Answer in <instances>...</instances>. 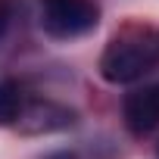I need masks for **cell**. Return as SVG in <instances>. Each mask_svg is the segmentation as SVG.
Segmentation results:
<instances>
[{
	"label": "cell",
	"instance_id": "cell-1",
	"mask_svg": "<svg viewBox=\"0 0 159 159\" xmlns=\"http://www.w3.org/2000/svg\"><path fill=\"white\" fill-rule=\"evenodd\" d=\"M153 69H159V28L147 22H131L116 31L100 56V75L109 84L140 81Z\"/></svg>",
	"mask_w": 159,
	"mask_h": 159
},
{
	"label": "cell",
	"instance_id": "cell-2",
	"mask_svg": "<svg viewBox=\"0 0 159 159\" xmlns=\"http://www.w3.org/2000/svg\"><path fill=\"white\" fill-rule=\"evenodd\" d=\"M38 22L44 34L56 41H72L91 34L100 25V3L97 0H41Z\"/></svg>",
	"mask_w": 159,
	"mask_h": 159
},
{
	"label": "cell",
	"instance_id": "cell-3",
	"mask_svg": "<svg viewBox=\"0 0 159 159\" xmlns=\"http://www.w3.org/2000/svg\"><path fill=\"white\" fill-rule=\"evenodd\" d=\"M122 119H125V128L134 137L156 131L159 128V81L131 91L122 103Z\"/></svg>",
	"mask_w": 159,
	"mask_h": 159
},
{
	"label": "cell",
	"instance_id": "cell-4",
	"mask_svg": "<svg viewBox=\"0 0 159 159\" xmlns=\"http://www.w3.org/2000/svg\"><path fill=\"white\" fill-rule=\"evenodd\" d=\"M75 122V112L69 106H59L53 100H25V109L19 116V128L25 134H50V131H62Z\"/></svg>",
	"mask_w": 159,
	"mask_h": 159
},
{
	"label": "cell",
	"instance_id": "cell-5",
	"mask_svg": "<svg viewBox=\"0 0 159 159\" xmlns=\"http://www.w3.org/2000/svg\"><path fill=\"white\" fill-rule=\"evenodd\" d=\"M25 88L16 81V78H3L0 81V128H13L25 109Z\"/></svg>",
	"mask_w": 159,
	"mask_h": 159
},
{
	"label": "cell",
	"instance_id": "cell-6",
	"mask_svg": "<svg viewBox=\"0 0 159 159\" xmlns=\"http://www.w3.org/2000/svg\"><path fill=\"white\" fill-rule=\"evenodd\" d=\"M13 25V0H0V38Z\"/></svg>",
	"mask_w": 159,
	"mask_h": 159
},
{
	"label": "cell",
	"instance_id": "cell-7",
	"mask_svg": "<svg viewBox=\"0 0 159 159\" xmlns=\"http://www.w3.org/2000/svg\"><path fill=\"white\" fill-rule=\"evenodd\" d=\"M53 159H72V156H53Z\"/></svg>",
	"mask_w": 159,
	"mask_h": 159
},
{
	"label": "cell",
	"instance_id": "cell-8",
	"mask_svg": "<svg viewBox=\"0 0 159 159\" xmlns=\"http://www.w3.org/2000/svg\"><path fill=\"white\" fill-rule=\"evenodd\" d=\"M156 156H159V143H156Z\"/></svg>",
	"mask_w": 159,
	"mask_h": 159
}]
</instances>
